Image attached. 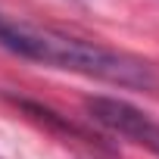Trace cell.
Returning a JSON list of instances; mask_svg holds the SVG:
<instances>
[{
    "instance_id": "obj_1",
    "label": "cell",
    "mask_w": 159,
    "mask_h": 159,
    "mask_svg": "<svg viewBox=\"0 0 159 159\" xmlns=\"http://www.w3.org/2000/svg\"><path fill=\"white\" fill-rule=\"evenodd\" d=\"M0 47L19 59L59 69V72H75L84 78H97V81H106L116 88H131V91H147V94L159 91L156 62L134 56L128 50L84 41L78 34H69L50 25H38L7 10H0Z\"/></svg>"
},
{
    "instance_id": "obj_2",
    "label": "cell",
    "mask_w": 159,
    "mask_h": 159,
    "mask_svg": "<svg viewBox=\"0 0 159 159\" xmlns=\"http://www.w3.org/2000/svg\"><path fill=\"white\" fill-rule=\"evenodd\" d=\"M84 109L100 128H106V131L150 150L153 156H159V122L150 119L134 103L119 100V97H88Z\"/></svg>"
}]
</instances>
